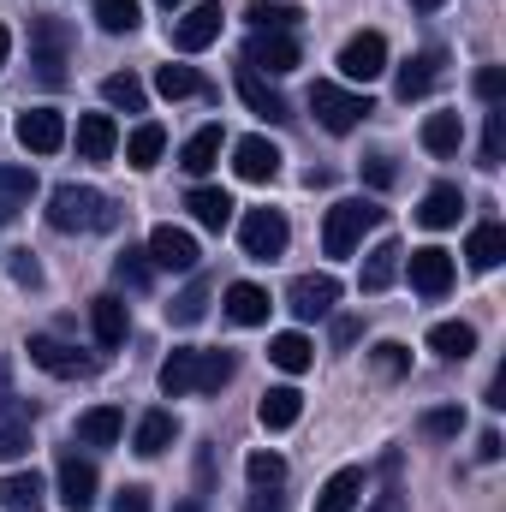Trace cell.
<instances>
[{"mask_svg": "<svg viewBox=\"0 0 506 512\" xmlns=\"http://www.w3.org/2000/svg\"><path fill=\"white\" fill-rule=\"evenodd\" d=\"M405 268H411V292H423V298H441V292L453 286V256L441 251V245L411 251L405 256Z\"/></svg>", "mask_w": 506, "mask_h": 512, "instance_id": "cell-13", "label": "cell"}, {"mask_svg": "<svg viewBox=\"0 0 506 512\" xmlns=\"http://www.w3.org/2000/svg\"><path fill=\"white\" fill-rule=\"evenodd\" d=\"M114 149H120L114 114H84V120H78V155H84V161H114Z\"/></svg>", "mask_w": 506, "mask_h": 512, "instance_id": "cell-17", "label": "cell"}, {"mask_svg": "<svg viewBox=\"0 0 506 512\" xmlns=\"http://www.w3.org/2000/svg\"><path fill=\"white\" fill-rule=\"evenodd\" d=\"M0 507L6 512H42L48 507V483L36 471H12V477H0Z\"/></svg>", "mask_w": 506, "mask_h": 512, "instance_id": "cell-25", "label": "cell"}, {"mask_svg": "<svg viewBox=\"0 0 506 512\" xmlns=\"http://www.w3.org/2000/svg\"><path fill=\"white\" fill-rule=\"evenodd\" d=\"M310 114L322 120V131H334V137H346V131L358 126L364 114H376L370 108V96L364 90H346V84H310Z\"/></svg>", "mask_w": 506, "mask_h": 512, "instance_id": "cell-3", "label": "cell"}, {"mask_svg": "<svg viewBox=\"0 0 506 512\" xmlns=\"http://www.w3.org/2000/svg\"><path fill=\"white\" fill-rule=\"evenodd\" d=\"M465 256H471V268H477V274L501 268V256H506V227H501V221H483V227H471V245H465Z\"/></svg>", "mask_w": 506, "mask_h": 512, "instance_id": "cell-31", "label": "cell"}, {"mask_svg": "<svg viewBox=\"0 0 506 512\" xmlns=\"http://www.w3.org/2000/svg\"><path fill=\"white\" fill-rule=\"evenodd\" d=\"M286 239H292V227H286L280 209H251V215L239 221V245H245L251 262H274V256H286Z\"/></svg>", "mask_w": 506, "mask_h": 512, "instance_id": "cell-6", "label": "cell"}, {"mask_svg": "<svg viewBox=\"0 0 506 512\" xmlns=\"http://www.w3.org/2000/svg\"><path fill=\"white\" fill-rule=\"evenodd\" d=\"M18 143H24L30 155H54V149L66 143V120H60L54 108H30V114L18 120Z\"/></svg>", "mask_w": 506, "mask_h": 512, "instance_id": "cell-15", "label": "cell"}, {"mask_svg": "<svg viewBox=\"0 0 506 512\" xmlns=\"http://www.w3.org/2000/svg\"><path fill=\"white\" fill-rule=\"evenodd\" d=\"M429 352L447 358V364H465V358L477 352V328H471V322H435V328H429Z\"/></svg>", "mask_w": 506, "mask_h": 512, "instance_id": "cell-27", "label": "cell"}, {"mask_svg": "<svg viewBox=\"0 0 506 512\" xmlns=\"http://www.w3.org/2000/svg\"><path fill=\"white\" fill-rule=\"evenodd\" d=\"M459 429H465L459 405H435V411H423V435H435V441H453Z\"/></svg>", "mask_w": 506, "mask_h": 512, "instance_id": "cell-47", "label": "cell"}, {"mask_svg": "<svg viewBox=\"0 0 506 512\" xmlns=\"http://www.w3.org/2000/svg\"><path fill=\"white\" fill-rule=\"evenodd\" d=\"M102 102H108V108H126V114H143V108H149V90H143V78H131V72H108V78H102Z\"/></svg>", "mask_w": 506, "mask_h": 512, "instance_id": "cell-34", "label": "cell"}, {"mask_svg": "<svg viewBox=\"0 0 506 512\" xmlns=\"http://www.w3.org/2000/svg\"><path fill=\"white\" fill-rule=\"evenodd\" d=\"M251 512H286V501H280L274 489H256V495H251Z\"/></svg>", "mask_w": 506, "mask_h": 512, "instance_id": "cell-54", "label": "cell"}, {"mask_svg": "<svg viewBox=\"0 0 506 512\" xmlns=\"http://www.w3.org/2000/svg\"><path fill=\"white\" fill-rule=\"evenodd\" d=\"M340 72H346L352 84H376L381 72H387V36H381V30H358V36L340 48Z\"/></svg>", "mask_w": 506, "mask_h": 512, "instance_id": "cell-9", "label": "cell"}, {"mask_svg": "<svg viewBox=\"0 0 506 512\" xmlns=\"http://www.w3.org/2000/svg\"><path fill=\"white\" fill-rule=\"evenodd\" d=\"M161 149H167V131L155 126V120H143V126L126 137V161L137 167V173H143V167H155V161H161Z\"/></svg>", "mask_w": 506, "mask_h": 512, "instance_id": "cell-37", "label": "cell"}, {"mask_svg": "<svg viewBox=\"0 0 506 512\" xmlns=\"http://www.w3.org/2000/svg\"><path fill=\"white\" fill-rule=\"evenodd\" d=\"M149 274H155V262H149V251H120L114 256V280H120V286H131V292H143V286H149Z\"/></svg>", "mask_w": 506, "mask_h": 512, "instance_id": "cell-43", "label": "cell"}, {"mask_svg": "<svg viewBox=\"0 0 506 512\" xmlns=\"http://www.w3.org/2000/svg\"><path fill=\"white\" fill-rule=\"evenodd\" d=\"M185 209H191V221L209 227V233H227V221H233V197H227L221 185H197V191L185 197Z\"/></svg>", "mask_w": 506, "mask_h": 512, "instance_id": "cell-20", "label": "cell"}, {"mask_svg": "<svg viewBox=\"0 0 506 512\" xmlns=\"http://www.w3.org/2000/svg\"><path fill=\"white\" fill-rule=\"evenodd\" d=\"M114 512H149V489H143V483H126V489L114 495Z\"/></svg>", "mask_w": 506, "mask_h": 512, "instance_id": "cell-52", "label": "cell"}, {"mask_svg": "<svg viewBox=\"0 0 506 512\" xmlns=\"http://www.w3.org/2000/svg\"><path fill=\"white\" fill-rule=\"evenodd\" d=\"M12 280H18V286H42V262L30 251H12Z\"/></svg>", "mask_w": 506, "mask_h": 512, "instance_id": "cell-51", "label": "cell"}, {"mask_svg": "<svg viewBox=\"0 0 506 512\" xmlns=\"http://www.w3.org/2000/svg\"><path fill=\"white\" fill-rule=\"evenodd\" d=\"M280 161H286V155H280L268 137H239V143H233V173H239L245 185H268V179L280 173Z\"/></svg>", "mask_w": 506, "mask_h": 512, "instance_id": "cell-14", "label": "cell"}, {"mask_svg": "<svg viewBox=\"0 0 506 512\" xmlns=\"http://www.w3.org/2000/svg\"><path fill=\"white\" fill-rule=\"evenodd\" d=\"M155 90H161L167 102H185V96H203V78H197L191 66H173V60H167V66L155 72Z\"/></svg>", "mask_w": 506, "mask_h": 512, "instance_id": "cell-42", "label": "cell"}, {"mask_svg": "<svg viewBox=\"0 0 506 512\" xmlns=\"http://www.w3.org/2000/svg\"><path fill=\"white\" fill-rule=\"evenodd\" d=\"M459 215H465V191H459V185H429L417 221H423L429 233H441V227H459Z\"/></svg>", "mask_w": 506, "mask_h": 512, "instance_id": "cell-21", "label": "cell"}, {"mask_svg": "<svg viewBox=\"0 0 506 512\" xmlns=\"http://www.w3.org/2000/svg\"><path fill=\"white\" fill-rule=\"evenodd\" d=\"M334 304H340V280L334 274H298L292 292H286V310L298 322H322V316H334Z\"/></svg>", "mask_w": 506, "mask_h": 512, "instance_id": "cell-8", "label": "cell"}, {"mask_svg": "<svg viewBox=\"0 0 506 512\" xmlns=\"http://www.w3.org/2000/svg\"><path fill=\"white\" fill-rule=\"evenodd\" d=\"M370 364H376V376H381V382H399V376L411 370V352H405L399 340H381L376 352H370Z\"/></svg>", "mask_w": 506, "mask_h": 512, "instance_id": "cell-44", "label": "cell"}, {"mask_svg": "<svg viewBox=\"0 0 506 512\" xmlns=\"http://www.w3.org/2000/svg\"><path fill=\"white\" fill-rule=\"evenodd\" d=\"M161 6H179V0H161Z\"/></svg>", "mask_w": 506, "mask_h": 512, "instance_id": "cell-60", "label": "cell"}, {"mask_svg": "<svg viewBox=\"0 0 506 512\" xmlns=\"http://www.w3.org/2000/svg\"><path fill=\"white\" fill-rule=\"evenodd\" d=\"M6 60H12V30L0 24V72H6Z\"/></svg>", "mask_w": 506, "mask_h": 512, "instance_id": "cell-58", "label": "cell"}, {"mask_svg": "<svg viewBox=\"0 0 506 512\" xmlns=\"http://www.w3.org/2000/svg\"><path fill=\"white\" fill-rule=\"evenodd\" d=\"M30 197H36V173H30V167L0 161V227H6L18 209H30Z\"/></svg>", "mask_w": 506, "mask_h": 512, "instance_id": "cell-28", "label": "cell"}, {"mask_svg": "<svg viewBox=\"0 0 506 512\" xmlns=\"http://www.w3.org/2000/svg\"><path fill=\"white\" fill-rule=\"evenodd\" d=\"M399 262H405V251L393 239H381L376 251H370V262H364V274H358V292H387L393 274H399Z\"/></svg>", "mask_w": 506, "mask_h": 512, "instance_id": "cell-33", "label": "cell"}, {"mask_svg": "<svg viewBox=\"0 0 506 512\" xmlns=\"http://www.w3.org/2000/svg\"><path fill=\"white\" fill-rule=\"evenodd\" d=\"M358 501H364V471H358V465L334 471V477L316 489V512H352Z\"/></svg>", "mask_w": 506, "mask_h": 512, "instance_id": "cell-26", "label": "cell"}, {"mask_svg": "<svg viewBox=\"0 0 506 512\" xmlns=\"http://www.w3.org/2000/svg\"><path fill=\"white\" fill-rule=\"evenodd\" d=\"M245 471H251L256 489H280V483H286V459H280V453H251Z\"/></svg>", "mask_w": 506, "mask_h": 512, "instance_id": "cell-45", "label": "cell"}, {"mask_svg": "<svg viewBox=\"0 0 506 512\" xmlns=\"http://www.w3.org/2000/svg\"><path fill=\"white\" fill-rule=\"evenodd\" d=\"M364 179H370L376 191H387V185L399 179V167H393V155H370V161H364Z\"/></svg>", "mask_w": 506, "mask_h": 512, "instance_id": "cell-50", "label": "cell"}, {"mask_svg": "<svg viewBox=\"0 0 506 512\" xmlns=\"http://www.w3.org/2000/svg\"><path fill=\"white\" fill-rule=\"evenodd\" d=\"M239 96H245V108H251V114H262L268 126L292 120V114H286V96H280L274 84H262V72H251V66H239Z\"/></svg>", "mask_w": 506, "mask_h": 512, "instance_id": "cell-16", "label": "cell"}, {"mask_svg": "<svg viewBox=\"0 0 506 512\" xmlns=\"http://www.w3.org/2000/svg\"><path fill=\"white\" fill-rule=\"evenodd\" d=\"M489 405H495V411L506 405V376H495V382H489Z\"/></svg>", "mask_w": 506, "mask_h": 512, "instance_id": "cell-57", "label": "cell"}, {"mask_svg": "<svg viewBox=\"0 0 506 512\" xmlns=\"http://www.w3.org/2000/svg\"><path fill=\"white\" fill-rule=\"evenodd\" d=\"M358 334H364V322H358V316H334V346H352Z\"/></svg>", "mask_w": 506, "mask_h": 512, "instance_id": "cell-53", "label": "cell"}, {"mask_svg": "<svg viewBox=\"0 0 506 512\" xmlns=\"http://www.w3.org/2000/svg\"><path fill=\"white\" fill-rule=\"evenodd\" d=\"M173 441H179V417H173V411H143V417H137V435H131V447H137L143 459L167 453Z\"/></svg>", "mask_w": 506, "mask_h": 512, "instance_id": "cell-24", "label": "cell"}, {"mask_svg": "<svg viewBox=\"0 0 506 512\" xmlns=\"http://www.w3.org/2000/svg\"><path fill=\"white\" fill-rule=\"evenodd\" d=\"M256 417H262L268 435H280V429H292V423L304 417V393H298V387H268L262 405H256Z\"/></svg>", "mask_w": 506, "mask_h": 512, "instance_id": "cell-22", "label": "cell"}, {"mask_svg": "<svg viewBox=\"0 0 506 512\" xmlns=\"http://www.w3.org/2000/svg\"><path fill=\"white\" fill-rule=\"evenodd\" d=\"M245 66H251V72H268V78H286V72L298 66V36H292V30H251Z\"/></svg>", "mask_w": 506, "mask_h": 512, "instance_id": "cell-7", "label": "cell"}, {"mask_svg": "<svg viewBox=\"0 0 506 512\" xmlns=\"http://www.w3.org/2000/svg\"><path fill=\"white\" fill-rule=\"evenodd\" d=\"M30 364L48 370V376H60V382H84V376L102 370V358H84L78 346H66V340H54V334H30Z\"/></svg>", "mask_w": 506, "mask_h": 512, "instance_id": "cell-5", "label": "cell"}, {"mask_svg": "<svg viewBox=\"0 0 506 512\" xmlns=\"http://www.w3.org/2000/svg\"><path fill=\"white\" fill-rule=\"evenodd\" d=\"M215 161H221V126L191 131V137H185V149H179V167H185L191 179H203V173H209Z\"/></svg>", "mask_w": 506, "mask_h": 512, "instance_id": "cell-30", "label": "cell"}, {"mask_svg": "<svg viewBox=\"0 0 506 512\" xmlns=\"http://www.w3.org/2000/svg\"><path fill=\"white\" fill-rule=\"evenodd\" d=\"M54 477H60V507L66 512H96V489H102V483H96V465H90V459L66 453Z\"/></svg>", "mask_w": 506, "mask_h": 512, "instance_id": "cell-12", "label": "cell"}, {"mask_svg": "<svg viewBox=\"0 0 506 512\" xmlns=\"http://www.w3.org/2000/svg\"><path fill=\"white\" fill-rule=\"evenodd\" d=\"M435 78H441V54H435V48H429V54H411V60L399 66V84H393V96H399V102H417V96H423Z\"/></svg>", "mask_w": 506, "mask_h": 512, "instance_id": "cell-29", "label": "cell"}, {"mask_svg": "<svg viewBox=\"0 0 506 512\" xmlns=\"http://www.w3.org/2000/svg\"><path fill=\"white\" fill-rule=\"evenodd\" d=\"M506 155V108H489V126H483V167H501Z\"/></svg>", "mask_w": 506, "mask_h": 512, "instance_id": "cell-46", "label": "cell"}, {"mask_svg": "<svg viewBox=\"0 0 506 512\" xmlns=\"http://www.w3.org/2000/svg\"><path fill=\"white\" fill-rule=\"evenodd\" d=\"M203 310H209V280L197 274V280L167 304V322H173V328H191V322H203Z\"/></svg>", "mask_w": 506, "mask_h": 512, "instance_id": "cell-39", "label": "cell"}, {"mask_svg": "<svg viewBox=\"0 0 506 512\" xmlns=\"http://www.w3.org/2000/svg\"><path fill=\"white\" fill-rule=\"evenodd\" d=\"M126 435V411L120 405H90L84 417H78V441L84 447H114Z\"/></svg>", "mask_w": 506, "mask_h": 512, "instance_id": "cell-23", "label": "cell"}, {"mask_svg": "<svg viewBox=\"0 0 506 512\" xmlns=\"http://www.w3.org/2000/svg\"><path fill=\"white\" fill-rule=\"evenodd\" d=\"M161 393L167 399H185V393H197V352H173L167 364H161Z\"/></svg>", "mask_w": 506, "mask_h": 512, "instance_id": "cell-35", "label": "cell"}, {"mask_svg": "<svg viewBox=\"0 0 506 512\" xmlns=\"http://www.w3.org/2000/svg\"><path fill=\"white\" fill-rule=\"evenodd\" d=\"M221 310H227V322H239V328H262L274 304H268V292H262V286H251V280H233Z\"/></svg>", "mask_w": 506, "mask_h": 512, "instance_id": "cell-18", "label": "cell"}, {"mask_svg": "<svg viewBox=\"0 0 506 512\" xmlns=\"http://www.w3.org/2000/svg\"><path fill=\"white\" fill-rule=\"evenodd\" d=\"M381 227V209L370 197H346V203H334L328 209V221H322V251L328 256H352L364 245V233Z\"/></svg>", "mask_w": 506, "mask_h": 512, "instance_id": "cell-2", "label": "cell"}, {"mask_svg": "<svg viewBox=\"0 0 506 512\" xmlns=\"http://www.w3.org/2000/svg\"><path fill=\"white\" fill-rule=\"evenodd\" d=\"M221 24H227V18H221V0H203V6H191V12L173 24V48H179V54H203L209 42H221Z\"/></svg>", "mask_w": 506, "mask_h": 512, "instance_id": "cell-10", "label": "cell"}, {"mask_svg": "<svg viewBox=\"0 0 506 512\" xmlns=\"http://www.w3.org/2000/svg\"><path fill=\"white\" fill-rule=\"evenodd\" d=\"M233 370H239L233 352H197V393H221L233 382Z\"/></svg>", "mask_w": 506, "mask_h": 512, "instance_id": "cell-41", "label": "cell"}, {"mask_svg": "<svg viewBox=\"0 0 506 512\" xmlns=\"http://www.w3.org/2000/svg\"><path fill=\"white\" fill-rule=\"evenodd\" d=\"M66 54H72V30L60 18H36L30 24V66L42 84H66Z\"/></svg>", "mask_w": 506, "mask_h": 512, "instance_id": "cell-4", "label": "cell"}, {"mask_svg": "<svg viewBox=\"0 0 506 512\" xmlns=\"http://www.w3.org/2000/svg\"><path fill=\"white\" fill-rule=\"evenodd\" d=\"M245 18H251V30H298L304 12H298L292 0H251Z\"/></svg>", "mask_w": 506, "mask_h": 512, "instance_id": "cell-38", "label": "cell"}, {"mask_svg": "<svg viewBox=\"0 0 506 512\" xmlns=\"http://www.w3.org/2000/svg\"><path fill=\"white\" fill-rule=\"evenodd\" d=\"M149 262H155V268H173V274H197V239H191L185 227L161 221V227L149 233Z\"/></svg>", "mask_w": 506, "mask_h": 512, "instance_id": "cell-11", "label": "cell"}, {"mask_svg": "<svg viewBox=\"0 0 506 512\" xmlns=\"http://www.w3.org/2000/svg\"><path fill=\"white\" fill-rule=\"evenodd\" d=\"M477 96H483L489 108H501V96H506V66H483V72H477Z\"/></svg>", "mask_w": 506, "mask_h": 512, "instance_id": "cell-49", "label": "cell"}, {"mask_svg": "<svg viewBox=\"0 0 506 512\" xmlns=\"http://www.w3.org/2000/svg\"><path fill=\"white\" fill-rule=\"evenodd\" d=\"M90 328H96V346H120L131 328V310L120 292H102L96 304H90Z\"/></svg>", "mask_w": 506, "mask_h": 512, "instance_id": "cell-19", "label": "cell"}, {"mask_svg": "<svg viewBox=\"0 0 506 512\" xmlns=\"http://www.w3.org/2000/svg\"><path fill=\"white\" fill-rule=\"evenodd\" d=\"M477 459H483V465H495V459H501V435H495V429L477 441Z\"/></svg>", "mask_w": 506, "mask_h": 512, "instance_id": "cell-56", "label": "cell"}, {"mask_svg": "<svg viewBox=\"0 0 506 512\" xmlns=\"http://www.w3.org/2000/svg\"><path fill=\"white\" fill-rule=\"evenodd\" d=\"M459 143H465L459 114H429V120H423V149H429V155H459Z\"/></svg>", "mask_w": 506, "mask_h": 512, "instance_id": "cell-36", "label": "cell"}, {"mask_svg": "<svg viewBox=\"0 0 506 512\" xmlns=\"http://www.w3.org/2000/svg\"><path fill=\"white\" fill-rule=\"evenodd\" d=\"M96 24L108 36H131L143 24V0H96Z\"/></svg>", "mask_w": 506, "mask_h": 512, "instance_id": "cell-40", "label": "cell"}, {"mask_svg": "<svg viewBox=\"0 0 506 512\" xmlns=\"http://www.w3.org/2000/svg\"><path fill=\"white\" fill-rule=\"evenodd\" d=\"M30 453V423H0V459H24Z\"/></svg>", "mask_w": 506, "mask_h": 512, "instance_id": "cell-48", "label": "cell"}, {"mask_svg": "<svg viewBox=\"0 0 506 512\" xmlns=\"http://www.w3.org/2000/svg\"><path fill=\"white\" fill-rule=\"evenodd\" d=\"M48 221H54V233H102V227H114L120 215H114V203H108L102 191H90V185H60V191L48 197Z\"/></svg>", "mask_w": 506, "mask_h": 512, "instance_id": "cell-1", "label": "cell"}, {"mask_svg": "<svg viewBox=\"0 0 506 512\" xmlns=\"http://www.w3.org/2000/svg\"><path fill=\"white\" fill-rule=\"evenodd\" d=\"M411 6H417V12H441L447 0H411Z\"/></svg>", "mask_w": 506, "mask_h": 512, "instance_id": "cell-59", "label": "cell"}, {"mask_svg": "<svg viewBox=\"0 0 506 512\" xmlns=\"http://www.w3.org/2000/svg\"><path fill=\"white\" fill-rule=\"evenodd\" d=\"M370 512H405V495L399 489H381L376 501H370Z\"/></svg>", "mask_w": 506, "mask_h": 512, "instance_id": "cell-55", "label": "cell"}, {"mask_svg": "<svg viewBox=\"0 0 506 512\" xmlns=\"http://www.w3.org/2000/svg\"><path fill=\"white\" fill-rule=\"evenodd\" d=\"M268 364L286 370V376H304V370L316 364V346H310L304 334H274V340H268Z\"/></svg>", "mask_w": 506, "mask_h": 512, "instance_id": "cell-32", "label": "cell"}]
</instances>
